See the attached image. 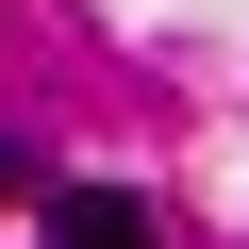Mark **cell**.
Listing matches in <instances>:
<instances>
[{
	"label": "cell",
	"instance_id": "2",
	"mask_svg": "<svg viewBox=\"0 0 249 249\" xmlns=\"http://www.w3.org/2000/svg\"><path fill=\"white\" fill-rule=\"evenodd\" d=\"M17 183H34V166H17V150H0V199H17Z\"/></svg>",
	"mask_w": 249,
	"mask_h": 249
},
{
	"label": "cell",
	"instance_id": "1",
	"mask_svg": "<svg viewBox=\"0 0 249 249\" xmlns=\"http://www.w3.org/2000/svg\"><path fill=\"white\" fill-rule=\"evenodd\" d=\"M50 249H150V199L133 183H67L50 199Z\"/></svg>",
	"mask_w": 249,
	"mask_h": 249
}]
</instances>
